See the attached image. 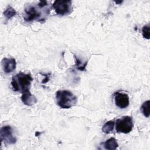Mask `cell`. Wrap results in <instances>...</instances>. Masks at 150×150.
<instances>
[{
  "mask_svg": "<svg viewBox=\"0 0 150 150\" xmlns=\"http://www.w3.org/2000/svg\"><path fill=\"white\" fill-rule=\"evenodd\" d=\"M47 6V2L46 1H40L37 5L25 6L23 15L24 20L28 22L33 21H37L42 23L44 22L50 11Z\"/></svg>",
  "mask_w": 150,
  "mask_h": 150,
  "instance_id": "1",
  "label": "cell"
},
{
  "mask_svg": "<svg viewBox=\"0 0 150 150\" xmlns=\"http://www.w3.org/2000/svg\"><path fill=\"white\" fill-rule=\"evenodd\" d=\"M32 81L33 78L30 74L21 72L12 77L11 83L13 90L22 94L29 91Z\"/></svg>",
  "mask_w": 150,
  "mask_h": 150,
  "instance_id": "2",
  "label": "cell"
},
{
  "mask_svg": "<svg viewBox=\"0 0 150 150\" xmlns=\"http://www.w3.org/2000/svg\"><path fill=\"white\" fill-rule=\"evenodd\" d=\"M56 100L57 105L61 108L68 109L74 106L77 98L72 92L69 90H58L56 93Z\"/></svg>",
  "mask_w": 150,
  "mask_h": 150,
  "instance_id": "3",
  "label": "cell"
},
{
  "mask_svg": "<svg viewBox=\"0 0 150 150\" xmlns=\"http://www.w3.org/2000/svg\"><path fill=\"white\" fill-rule=\"evenodd\" d=\"M133 121L131 116H123L117 120L115 123V130L117 132L128 134L133 128Z\"/></svg>",
  "mask_w": 150,
  "mask_h": 150,
  "instance_id": "4",
  "label": "cell"
},
{
  "mask_svg": "<svg viewBox=\"0 0 150 150\" xmlns=\"http://www.w3.org/2000/svg\"><path fill=\"white\" fill-rule=\"evenodd\" d=\"M52 7L57 15L64 16L70 13L73 10L72 2L71 1L59 0L55 1Z\"/></svg>",
  "mask_w": 150,
  "mask_h": 150,
  "instance_id": "5",
  "label": "cell"
},
{
  "mask_svg": "<svg viewBox=\"0 0 150 150\" xmlns=\"http://www.w3.org/2000/svg\"><path fill=\"white\" fill-rule=\"evenodd\" d=\"M0 134L2 142H4L8 145H12L16 143V138L13 134V130L11 126L5 125L2 127Z\"/></svg>",
  "mask_w": 150,
  "mask_h": 150,
  "instance_id": "6",
  "label": "cell"
},
{
  "mask_svg": "<svg viewBox=\"0 0 150 150\" xmlns=\"http://www.w3.org/2000/svg\"><path fill=\"white\" fill-rule=\"evenodd\" d=\"M114 96L115 104L118 107L124 109L129 105V98L128 94L118 91L114 93Z\"/></svg>",
  "mask_w": 150,
  "mask_h": 150,
  "instance_id": "7",
  "label": "cell"
},
{
  "mask_svg": "<svg viewBox=\"0 0 150 150\" xmlns=\"http://www.w3.org/2000/svg\"><path fill=\"white\" fill-rule=\"evenodd\" d=\"M2 67L5 73L12 72L16 66V62L13 58H4L1 62Z\"/></svg>",
  "mask_w": 150,
  "mask_h": 150,
  "instance_id": "8",
  "label": "cell"
},
{
  "mask_svg": "<svg viewBox=\"0 0 150 150\" xmlns=\"http://www.w3.org/2000/svg\"><path fill=\"white\" fill-rule=\"evenodd\" d=\"M21 100L24 104L28 106H31L37 102L36 98L30 92V91L22 93L21 96Z\"/></svg>",
  "mask_w": 150,
  "mask_h": 150,
  "instance_id": "9",
  "label": "cell"
},
{
  "mask_svg": "<svg viewBox=\"0 0 150 150\" xmlns=\"http://www.w3.org/2000/svg\"><path fill=\"white\" fill-rule=\"evenodd\" d=\"M103 145H104V148L105 149H108V150L115 149L118 146L117 139L113 137L107 139L105 142L103 143Z\"/></svg>",
  "mask_w": 150,
  "mask_h": 150,
  "instance_id": "10",
  "label": "cell"
},
{
  "mask_svg": "<svg viewBox=\"0 0 150 150\" xmlns=\"http://www.w3.org/2000/svg\"><path fill=\"white\" fill-rule=\"evenodd\" d=\"M114 125H115V122L112 120H110L106 122L102 127V129H101L102 131L104 133L107 134L112 132V131L114 129Z\"/></svg>",
  "mask_w": 150,
  "mask_h": 150,
  "instance_id": "11",
  "label": "cell"
},
{
  "mask_svg": "<svg viewBox=\"0 0 150 150\" xmlns=\"http://www.w3.org/2000/svg\"><path fill=\"white\" fill-rule=\"evenodd\" d=\"M149 107H150V101L147 100L142 103L140 108L143 115L147 118L149 117V114H150Z\"/></svg>",
  "mask_w": 150,
  "mask_h": 150,
  "instance_id": "12",
  "label": "cell"
},
{
  "mask_svg": "<svg viewBox=\"0 0 150 150\" xmlns=\"http://www.w3.org/2000/svg\"><path fill=\"white\" fill-rule=\"evenodd\" d=\"M16 14V11L11 6H8L4 12V15L8 19L12 18Z\"/></svg>",
  "mask_w": 150,
  "mask_h": 150,
  "instance_id": "13",
  "label": "cell"
},
{
  "mask_svg": "<svg viewBox=\"0 0 150 150\" xmlns=\"http://www.w3.org/2000/svg\"><path fill=\"white\" fill-rule=\"evenodd\" d=\"M142 34L144 38L149 39L150 38V26L149 24L144 25L142 28Z\"/></svg>",
  "mask_w": 150,
  "mask_h": 150,
  "instance_id": "14",
  "label": "cell"
},
{
  "mask_svg": "<svg viewBox=\"0 0 150 150\" xmlns=\"http://www.w3.org/2000/svg\"><path fill=\"white\" fill-rule=\"evenodd\" d=\"M74 57L76 58V66H77V68L80 70H81V71H84L85 70V67L87 64H82V63H81L80 60H79L75 56H74Z\"/></svg>",
  "mask_w": 150,
  "mask_h": 150,
  "instance_id": "15",
  "label": "cell"
}]
</instances>
